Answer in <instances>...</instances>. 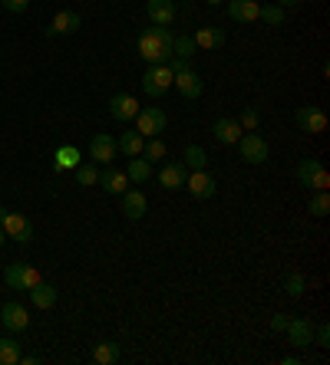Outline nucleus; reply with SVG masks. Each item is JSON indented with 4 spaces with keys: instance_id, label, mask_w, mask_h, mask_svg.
Wrapping results in <instances>:
<instances>
[{
    "instance_id": "1",
    "label": "nucleus",
    "mask_w": 330,
    "mask_h": 365,
    "mask_svg": "<svg viewBox=\"0 0 330 365\" xmlns=\"http://www.w3.org/2000/svg\"><path fill=\"white\" fill-rule=\"evenodd\" d=\"M172 43H175V34L169 26H149L146 34L139 36V56L149 63V66H162V63H172Z\"/></svg>"
},
{
    "instance_id": "2",
    "label": "nucleus",
    "mask_w": 330,
    "mask_h": 365,
    "mask_svg": "<svg viewBox=\"0 0 330 365\" xmlns=\"http://www.w3.org/2000/svg\"><path fill=\"white\" fill-rule=\"evenodd\" d=\"M169 66H172V86L175 89H179L185 99H199L201 89H205V83H201V76L191 69V63L189 60H172Z\"/></svg>"
},
{
    "instance_id": "3",
    "label": "nucleus",
    "mask_w": 330,
    "mask_h": 365,
    "mask_svg": "<svg viewBox=\"0 0 330 365\" xmlns=\"http://www.w3.org/2000/svg\"><path fill=\"white\" fill-rule=\"evenodd\" d=\"M297 181L304 187H311V191H327L330 187V175L317 158H304V162L297 165Z\"/></svg>"
},
{
    "instance_id": "4",
    "label": "nucleus",
    "mask_w": 330,
    "mask_h": 365,
    "mask_svg": "<svg viewBox=\"0 0 330 365\" xmlns=\"http://www.w3.org/2000/svg\"><path fill=\"white\" fill-rule=\"evenodd\" d=\"M172 89V66L169 63H162V66H149L146 76H142V93L152 96V99H159V96H165Z\"/></svg>"
},
{
    "instance_id": "5",
    "label": "nucleus",
    "mask_w": 330,
    "mask_h": 365,
    "mask_svg": "<svg viewBox=\"0 0 330 365\" xmlns=\"http://www.w3.org/2000/svg\"><path fill=\"white\" fill-rule=\"evenodd\" d=\"M238 152H241V162L264 165L268 162V155H271V148H268V142H264L258 132H244V135L238 138Z\"/></svg>"
},
{
    "instance_id": "6",
    "label": "nucleus",
    "mask_w": 330,
    "mask_h": 365,
    "mask_svg": "<svg viewBox=\"0 0 330 365\" xmlns=\"http://www.w3.org/2000/svg\"><path fill=\"white\" fill-rule=\"evenodd\" d=\"M132 122H136V132H139L142 138H156L165 128V112L159 109V106H139V112H136Z\"/></svg>"
},
{
    "instance_id": "7",
    "label": "nucleus",
    "mask_w": 330,
    "mask_h": 365,
    "mask_svg": "<svg viewBox=\"0 0 330 365\" xmlns=\"http://www.w3.org/2000/svg\"><path fill=\"white\" fill-rule=\"evenodd\" d=\"M4 280H7L10 289H34L44 277H40V270L30 264H10L7 270H4Z\"/></svg>"
},
{
    "instance_id": "8",
    "label": "nucleus",
    "mask_w": 330,
    "mask_h": 365,
    "mask_svg": "<svg viewBox=\"0 0 330 365\" xmlns=\"http://www.w3.org/2000/svg\"><path fill=\"white\" fill-rule=\"evenodd\" d=\"M294 119H297V125H301V132H307V135L327 132V112L317 109V106H301Z\"/></svg>"
},
{
    "instance_id": "9",
    "label": "nucleus",
    "mask_w": 330,
    "mask_h": 365,
    "mask_svg": "<svg viewBox=\"0 0 330 365\" xmlns=\"http://www.w3.org/2000/svg\"><path fill=\"white\" fill-rule=\"evenodd\" d=\"M0 227H4V234H7L10 240H17V244H30V240H34V224L17 211H7V217H4Z\"/></svg>"
},
{
    "instance_id": "10",
    "label": "nucleus",
    "mask_w": 330,
    "mask_h": 365,
    "mask_svg": "<svg viewBox=\"0 0 330 365\" xmlns=\"http://www.w3.org/2000/svg\"><path fill=\"white\" fill-rule=\"evenodd\" d=\"M185 191H189L191 197H199V201H209V197H215L218 185H215V178H211L209 171H189V178H185Z\"/></svg>"
},
{
    "instance_id": "11",
    "label": "nucleus",
    "mask_w": 330,
    "mask_h": 365,
    "mask_svg": "<svg viewBox=\"0 0 330 365\" xmlns=\"http://www.w3.org/2000/svg\"><path fill=\"white\" fill-rule=\"evenodd\" d=\"M284 332H287V339H291V346L294 349H311L314 346V326H311V319H287V326H284Z\"/></svg>"
},
{
    "instance_id": "12",
    "label": "nucleus",
    "mask_w": 330,
    "mask_h": 365,
    "mask_svg": "<svg viewBox=\"0 0 330 365\" xmlns=\"http://www.w3.org/2000/svg\"><path fill=\"white\" fill-rule=\"evenodd\" d=\"M0 323L7 332H24L30 326V313L20 303H4L0 306Z\"/></svg>"
},
{
    "instance_id": "13",
    "label": "nucleus",
    "mask_w": 330,
    "mask_h": 365,
    "mask_svg": "<svg viewBox=\"0 0 330 365\" xmlns=\"http://www.w3.org/2000/svg\"><path fill=\"white\" fill-rule=\"evenodd\" d=\"M116 138L106 135V132H99V135H93V142H89V158H93L96 165H109L116 158Z\"/></svg>"
},
{
    "instance_id": "14",
    "label": "nucleus",
    "mask_w": 330,
    "mask_h": 365,
    "mask_svg": "<svg viewBox=\"0 0 330 365\" xmlns=\"http://www.w3.org/2000/svg\"><path fill=\"white\" fill-rule=\"evenodd\" d=\"M185 178H189V168L182 165V158H179V162H165L162 171H159V185H162L165 191H179V187H185Z\"/></svg>"
},
{
    "instance_id": "15",
    "label": "nucleus",
    "mask_w": 330,
    "mask_h": 365,
    "mask_svg": "<svg viewBox=\"0 0 330 365\" xmlns=\"http://www.w3.org/2000/svg\"><path fill=\"white\" fill-rule=\"evenodd\" d=\"M136 112H139L136 96L119 93V96H113V99H109V115H113L116 122H132V119H136Z\"/></svg>"
},
{
    "instance_id": "16",
    "label": "nucleus",
    "mask_w": 330,
    "mask_h": 365,
    "mask_svg": "<svg viewBox=\"0 0 330 365\" xmlns=\"http://www.w3.org/2000/svg\"><path fill=\"white\" fill-rule=\"evenodd\" d=\"M228 4V17L238 20V24H258L261 4L258 0H225Z\"/></svg>"
},
{
    "instance_id": "17",
    "label": "nucleus",
    "mask_w": 330,
    "mask_h": 365,
    "mask_svg": "<svg viewBox=\"0 0 330 365\" xmlns=\"http://www.w3.org/2000/svg\"><path fill=\"white\" fill-rule=\"evenodd\" d=\"M79 24H83V17H79L76 10H60L56 17L50 20V26H46V36H60V34H76Z\"/></svg>"
},
{
    "instance_id": "18",
    "label": "nucleus",
    "mask_w": 330,
    "mask_h": 365,
    "mask_svg": "<svg viewBox=\"0 0 330 365\" xmlns=\"http://www.w3.org/2000/svg\"><path fill=\"white\" fill-rule=\"evenodd\" d=\"M146 14L156 26H172L175 24V4L172 0H146Z\"/></svg>"
},
{
    "instance_id": "19",
    "label": "nucleus",
    "mask_w": 330,
    "mask_h": 365,
    "mask_svg": "<svg viewBox=\"0 0 330 365\" xmlns=\"http://www.w3.org/2000/svg\"><path fill=\"white\" fill-rule=\"evenodd\" d=\"M146 211H149L146 195H142V191H136V187H126V191H122V214H126L129 221H139Z\"/></svg>"
},
{
    "instance_id": "20",
    "label": "nucleus",
    "mask_w": 330,
    "mask_h": 365,
    "mask_svg": "<svg viewBox=\"0 0 330 365\" xmlns=\"http://www.w3.org/2000/svg\"><path fill=\"white\" fill-rule=\"evenodd\" d=\"M191 40L199 50H218V46H225V30L221 26H199L191 34Z\"/></svg>"
},
{
    "instance_id": "21",
    "label": "nucleus",
    "mask_w": 330,
    "mask_h": 365,
    "mask_svg": "<svg viewBox=\"0 0 330 365\" xmlns=\"http://www.w3.org/2000/svg\"><path fill=\"white\" fill-rule=\"evenodd\" d=\"M211 135L221 145H238V138L244 135V128L238 125V119H218L215 125H211Z\"/></svg>"
},
{
    "instance_id": "22",
    "label": "nucleus",
    "mask_w": 330,
    "mask_h": 365,
    "mask_svg": "<svg viewBox=\"0 0 330 365\" xmlns=\"http://www.w3.org/2000/svg\"><path fill=\"white\" fill-rule=\"evenodd\" d=\"M79 162H83V155H79L76 145H60V148L53 152V171H56V175H60V171H73Z\"/></svg>"
},
{
    "instance_id": "23",
    "label": "nucleus",
    "mask_w": 330,
    "mask_h": 365,
    "mask_svg": "<svg viewBox=\"0 0 330 365\" xmlns=\"http://www.w3.org/2000/svg\"><path fill=\"white\" fill-rule=\"evenodd\" d=\"M96 185H103L106 195H122L126 185H129V178H126V171L106 168V171H99V181H96Z\"/></svg>"
},
{
    "instance_id": "24",
    "label": "nucleus",
    "mask_w": 330,
    "mask_h": 365,
    "mask_svg": "<svg viewBox=\"0 0 330 365\" xmlns=\"http://www.w3.org/2000/svg\"><path fill=\"white\" fill-rule=\"evenodd\" d=\"M119 342H113V339H99L93 346V362L96 365H116L119 362Z\"/></svg>"
},
{
    "instance_id": "25",
    "label": "nucleus",
    "mask_w": 330,
    "mask_h": 365,
    "mask_svg": "<svg viewBox=\"0 0 330 365\" xmlns=\"http://www.w3.org/2000/svg\"><path fill=\"white\" fill-rule=\"evenodd\" d=\"M126 178H129V185H146V181L152 178V162H146L142 155L129 158V165H126Z\"/></svg>"
},
{
    "instance_id": "26",
    "label": "nucleus",
    "mask_w": 330,
    "mask_h": 365,
    "mask_svg": "<svg viewBox=\"0 0 330 365\" xmlns=\"http://www.w3.org/2000/svg\"><path fill=\"white\" fill-rule=\"evenodd\" d=\"M142 145H146V138L132 128V132H122L119 138H116V148H119L126 158H136V155H142Z\"/></svg>"
},
{
    "instance_id": "27",
    "label": "nucleus",
    "mask_w": 330,
    "mask_h": 365,
    "mask_svg": "<svg viewBox=\"0 0 330 365\" xmlns=\"http://www.w3.org/2000/svg\"><path fill=\"white\" fill-rule=\"evenodd\" d=\"M26 293H30V299H34V306L36 309H53V306H56V289L50 287V283H36L34 289H26Z\"/></svg>"
},
{
    "instance_id": "28",
    "label": "nucleus",
    "mask_w": 330,
    "mask_h": 365,
    "mask_svg": "<svg viewBox=\"0 0 330 365\" xmlns=\"http://www.w3.org/2000/svg\"><path fill=\"white\" fill-rule=\"evenodd\" d=\"M182 165H185V168H191V171H205V168H209V155H205V148H201V145H185Z\"/></svg>"
},
{
    "instance_id": "29",
    "label": "nucleus",
    "mask_w": 330,
    "mask_h": 365,
    "mask_svg": "<svg viewBox=\"0 0 330 365\" xmlns=\"http://www.w3.org/2000/svg\"><path fill=\"white\" fill-rule=\"evenodd\" d=\"M195 50H199V46H195V40H191L189 34H179L175 36V43H172V60H191V56H195Z\"/></svg>"
},
{
    "instance_id": "30",
    "label": "nucleus",
    "mask_w": 330,
    "mask_h": 365,
    "mask_svg": "<svg viewBox=\"0 0 330 365\" xmlns=\"http://www.w3.org/2000/svg\"><path fill=\"white\" fill-rule=\"evenodd\" d=\"M165 155H169V148H165L162 138H159V135L156 138H146V145H142V158H146V162L156 165V162H162Z\"/></svg>"
},
{
    "instance_id": "31",
    "label": "nucleus",
    "mask_w": 330,
    "mask_h": 365,
    "mask_svg": "<svg viewBox=\"0 0 330 365\" xmlns=\"http://www.w3.org/2000/svg\"><path fill=\"white\" fill-rule=\"evenodd\" d=\"M17 362H20V342L4 336L0 339V365H17Z\"/></svg>"
},
{
    "instance_id": "32",
    "label": "nucleus",
    "mask_w": 330,
    "mask_h": 365,
    "mask_svg": "<svg viewBox=\"0 0 330 365\" xmlns=\"http://www.w3.org/2000/svg\"><path fill=\"white\" fill-rule=\"evenodd\" d=\"M307 211H311L314 217H327L330 214V195L327 191H314V197L307 201Z\"/></svg>"
},
{
    "instance_id": "33",
    "label": "nucleus",
    "mask_w": 330,
    "mask_h": 365,
    "mask_svg": "<svg viewBox=\"0 0 330 365\" xmlns=\"http://www.w3.org/2000/svg\"><path fill=\"white\" fill-rule=\"evenodd\" d=\"M304 289H307V277L304 273H287L284 277V293L287 297H304Z\"/></svg>"
},
{
    "instance_id": "34",
    "label": "nucleus",
    "mask_w": 330,
    "mask_h": 365,
    "mask_svg": "<svg viewBox=\"0 0 330 365\" xmlns=\"http://www.w3.org/2000/svg\"><path fill=\"white\" fill-rule=\"evenodd\" d=\"M73 171H76V185H83V187H93L96 181H99V168H96V165H83V162H79Z\"/></svg>"
},
{
    "instance_id": "35",
    "label": "nucleus",
    "mask_w": 330,
    "mask_h": 365,
    "mask_svg": "<svg viewBox=\"0 0 330 365\" xmlns=\"http://www.w3.org/2000/svg\"><path fill=\"white\" fill-rule=\"evenodd\" d=\"M258 20H264V24H271V26H281V24H284V7H278V4H268V7H261Z\"/></svg>"
},
{
    "instance_id": "36",
    "label": "nucleus",
    "mask_w": 330,
    "mask_h": 365,
    "mask_svg": "<svg viewBox=\"0 0 330 365\" xmlns=\"http://www.w3.org/2000/svg\"><path fill=\"white\" fill-rule=\"evenodd\" d=\"M238 125H241L244 132H258V125H261V112H258V109H244V112H241V119H238Z\"/></svg>"
},
{
    "instance_id": "37",
    "label": "nucleus",
    "mask_w": 330,
    "mask_h": 365,
    "mask_svg": "<svg viewBox=\"0 0 330 365\" xmlns=\"http://www.w3.org/2000/svg\"><path fill=\"white\" fill-rule=\"evenodd\" d=\"M314 342H317L321 349H327V346H330V326H327V323L314 326Z\"/></svg>"
},
{
    "instance_id": "38",
    "label": "nucleus",
    "mask_w": 330,
    "mask_h": 365,
    "mask_svg": "<svg viewBox=\"0 0 330 365\" xmlns=\"http://www.w3.org/2000/svg\"><path fill=\"white\" fill-rule=\"evenodd\" d=\"M4 7H7L10 14H24V10L30 7V0H4Z\"/></svg>"
},
{
    "instance_id": "39",
    "label": "nucleus",
    "mask_w": 330,
    "mask_h": 365,
    "mask_svg": "<svg viewBox=\"0 0 330 365\" xmlns=\"http://www.w3.org/2000/svg\"><path fill=\"white\" fill-rule=\"evenodd\" d=\"M284 326H287V316H271V329L284 332Z\"/></svg>"
},
{
    "instance_id": "40",
    "label": "nucleus",
    "mask_w": 330,
    "mask_h": 365,
    "mask_svg": "<svg viewBox=\"0 0 330 365\" xmlns=\"http://www.w3.org/2000/svg\"><path fill=\"white\" fill-rule=\"evenodd\" d=\"M294 4H301V0H278V7H294Z\"/></svg>"
},
{
    "instance_id": "41",
    "label": "nucleus",
    "mask_w": 330,
    "mask_h": 365,
    "mask_svg": "<svg viewBox=\"0 0 330 365\" xmlns=\"http://www.w3.org/2000/svg\"><path fill=\"white\" fill-rule=\"evenodd\" d=\"M4 217H7V207H0V224H4Z\"/></svg>"
},
{
    "instance_id": "42",
    "label": "nucleus",
    "mask_w": 330,
    "mask_h": 365,
    "mask_svg": "<svg viewBox=\"0 0 330 365\" xmlns=\"http://www.w3.org/2000/svg\"><path fill=\"white\" fill-rule=\"evenodd\" d=\"M4 240H7V234H4V227H0V247H4Z\"/></svg>"
},
{
    "instance_id": "43",
    "label": "nucleus",
    "mask_w": 330,
    "mask_h": 365,
    "mask_svg": "<svg viewBox=\"0 0 330 365\" xmlns=\"http://www.w3.org/2000/svg\"><path fill=\"white\" fill-rule=\"evenodd\" d=\"M205 4H225V0H205Z\"/></svg>"
},
{
    "instance_id": "44",
    "label": "nucleus",
    "mask_w": 330,
    "mask_h": 365,
    "mask_svg": "<svg viewBox=\"0 0 330 365\" xmlns=\"http://www.w3.org/2000/svg\"><path fill=\"white\" fill-rule=\"evenodd\" d=\"M311 4H317V0H311Z\"/></svg>"
}]
</instances>
